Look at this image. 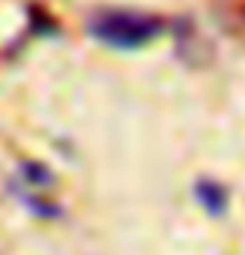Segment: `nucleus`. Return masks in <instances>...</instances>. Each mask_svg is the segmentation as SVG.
<instances>
[{"mask_svg":"<svg viewBox=\"0 0 245 255\" xmlns=\"http://www.w3.org/2000/svg\"><path fill=\"white\" fill-rule=\"evenodd\" d=\"M33 20H37V13L30 10L20 23H13V27H7V30H0V57H7V53H13V50H20L23 43H27V37L33 33Z\"/></svg>","mask_w":245,"mask_h":255,"instance_id":"obj_2","label":"nucleus"},{"mask_svg":"<svg viewBox=\"0 0 245 255\" xmlns=\"http://www.w3.org/2000/svg\"><path fill=\"white\" fill-rule=\"evenodd\" d=\"M93 37H100L110 47L120 50H136L146 47L156 33L162 30V23L156 17H142V13H126V10H113V13H103V17L93 20Z\"/></svg>","mask_w":245,"mask_h":255,"instance_id":"obj_1","label":"nucleus"},{"mask_svg":"<svg viewBox=\"0 0 245 255\" xmlns=\"http://www.w3.org/2000/svg\"><path fill=\"white\" fill-rule=\"evenodd\" d=\"M199 199H202V206L209 212H222L226 209V192L219 189V186H212V182H202L199 186Z\"/></svg>","mask_w":245,"mask_h":255,"instance_id":"obj_3","label":"nucleus"}]
</instances>
